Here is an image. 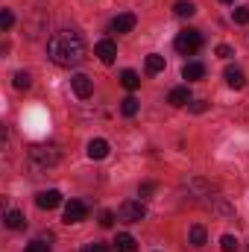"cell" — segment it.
<instances>
[{
    "label": "cell",
    "instance_id": "obj_16",
    "mask_svg": "<svg viewBox=\"0 0 249 252\" xmlns=\"http://www.w3.org/2000/svg\"><path fill=\"white\" fill-rule=\"evenodd\" d=\"M121 85L129 88V91H135V88L141 85V76H138L135 70H124V73H121Z\"/></svg>",
    "mask_w": 249,
    "mask_h": 252
},
{
    "label": "cell",
    "instance_id": "obj_10",
    "mask_svg": "<svg viewBox=\"0 0 249 252\" xmlns=\"http://www.w3.org/2000/svg\"><path fill=\"white\" fill-rule=\"evenodd\" d=\"M109 156V141H103V138H94L91 144H88V158H106Z\"/></svg>",
    "mask_w": 249,
    "mask_h": 252
},
{
    "label": "cell",
    "instance_id": "obj_15",
    "mask_svg": "<svg viewBox=\"0 0 249 252\" xmlns=\"http://www.w3.org/2000/svg\"><path fill=\"white\" fill-rule=\"evenodd\" d=\"M6 226L9 229H24L27 226V217L21 211H6Z\"/></svg>",
    "mask_w": 249,
    "mask_h": 252
},
{
    "label": "cell",
    "instance_id": "obj_4",
    "mask_svg": "<svg viewBox=\"0 0 249 252\" xmlns=\"http://www.w3.org/2000/svg\"><path fill=\"white\" fill-rule=\"evenodd\" d=\"M144 217H147V208L141 199H126L118 208V220H124V223H141Z\"/></svg>",
    "mask_w": 249,
    "mask_h": 252
},
{
    "label": "cell",
    "instance_id": "obj_26",
    "mask_svg": "<svg viewBox=\"0 0 249 252\" xmlns=\"http://www.w3.org/2000/svg\"><path fill=\"white\" fill-rule=\"evenodd\" d=\"M112 223H115V214H112V211H103V214H100V226H103V229H109Z\"/></svg>",
    "mask_w": 249,
    "mask_h": 252
},
{
    "label": "cell",
    "instance_id": "obj_21",
    "mask_svg": "<svg viewBox=\"0 0 249 252\" xmlns=\"http://www.w3.org/2000/svg\"><path fill=\"white\" fill-rule=\"evenodd\" d=\"M12 85H15L18 91H27V88L32 85V79H30V73H24V70H21V73H15V79H12Z\"/></svg>",
    "mask_w": 249,
    "mask_h": 252
},
{
    "label": "cell",
    "instance_id": "obj_2",
    "mask_svg": "<svg viewBox=\"0 0 249 252\" xmlns=\"http://www.w3.org/2000/svg\"><path fill=\"white\" fill-rule=\"evenodd\" d=\"M30 158H32L35 164H41V167H53V164L59 161V147H56V144H35V147L30 150Z\"/></svg>",
    "mask_w": 249,
    "mask_h": 252
},
{
    "label": "cell",
    "instance_id": "obj_13",
    "mask_svg": "<svg viewBox=\"0 0 249 252\" xmlns=\"http://www.w3.org/2000/svg\"><path fill=\"white\" fill-rule=\"evenodd\" d=\"M226 82H229L232 88H244V85H247V76H244L241 67H226Z\"/></svg>",
    "mask_w": 249,
    "mask_h": 252
},
{
    "label": "cell",
    "instance_id": "obj_11",
    "mask_svg": "<svg viewBox=\"0 0 249 252\" xmlns=\"http://www.w3.org/2000/svg\"><path fill=\"white\" fill-rule=\"evenodd\" d=\"M167 103H170V106H187V103H190V91H187V85L173 88L170 97H167Z\"/></svg>",
    "mask_w": 249,
    "mask_h": 252
},
{
    "label": "cell",
    "instance_id": "obj_1",
    "mask_svg": "<svg viewBox=\"0 0 249 252\" xmlns=\"http://www.w3.org/2000/svg\"><path fill=\"white\" fill-rule=\"evenodd\" d=\"M47 56H50V62L59 64V67H76L85 59V38L76 30H62V32L50 35Z\"/></svg>",
    "mask_w": 249,
    "mask_h": 252
},
{
    "label": "cell",
    "instance_id": "obj_20",
    "mask_svg": "<svg viewBox=\"0 0 249 252\" xmlns=\"http://www.w3.org/2000/svg\"><path fill=\"white\" fill-rule=\"evenodd\" d=\"M238 247H241V244H238L235 235H223V238H220V250L223 252H238Z\"/></svg>",
    "mask_w": 249,
    "mask_h": 252
},
{
    "label": "cell",
    "instance_id": "obj_22",
    "mask_svg": "<svg viewBox=\"0 0 249 252\" xmlns=\"http://www.w3.org/2000/svg\"><path fill=\"white\" fill-rule=\"evenodd\" d=\"M121 112H124L126 118H132V115L138 112V100H135V97H126L124 103H121Z\"/></svg>",
    "mask_w": 249,
    "mask_h": 252
},
{
    "label": "cell",
    "instance_id": "obj_5",
    "mask_svg": "<svg viewBox=\"0 0 249 252\" xmlns=\"http://www.w3.org/2000/svg\"><path fill=\"white\" fill-rule=\"evenodd\" d=\"M88 217V205L79 202V199H70L64 202V223H82Z\"/></svg>",
    "mask_w": 249,
    "mask_h": 252
},
{
    "label": "cell",
    "instance_id": "obj_27",
    "mask_svg": "<svg viewBox=\"0 0 249 252\" xmlns=\"http://www.w3.org/2000/svg\"><path fill=\"white\" fill-rule=\"evenodd\" d=\"M217 56H220V59H229V56H232V47H229V44H220V47H217Z\"/></svg>",
    "mask_w": 249,
    "mask_h": 252
},
{
    "label": "cell",
    "instance_id": "obj_8",
    "mask_svg": "<svg viewBox=\"0 0 249 252\" xmlns=\"http://www.w3.org/2000/svg\"><path fill=\"white\" fill-rule=\"evenodd\" d=\"M35 205L44 208V211H50V208L62 205V193H59V190H41V193L35 196Z\"/></svg>",
    "mask_w": 249,
    "mask_h": 252
},
{
    "label": "cell",
    "instance_id": "obj_29",
    "mask_svg": "<svg viewBox=\"0 0 249 252\" xmlns=\"http://www.w3.org/2000/svg\"><path fill=\"white\" fill-rule=\"evenodd\" d=\"M223 3H235V0H223Z\"/></svg>",
    "mask_w": 249,
    "mask_h": 252
},
{
    "label": "cell",
    "instance_id": "obj_14",
    "mask_svg": "<svg viewBox=\"0 0 249 252\" xmlns=\"http://www.w3.org/2000/svg\"><path fill=\"white\" fill-rule=\"evenodd\" d=\"M115 247H118V252H135L138 250V241L132 238V235H118V241H115Z\"/></svg>",
    "mask_w": 249,
    "mask_h": 252
},
{
    "label": "cell",
    "instance_id": "obj_6",
    "mask_svg": "<svg viewBox=\"0 0 249 252\" xmlns=\"http://www.w3.org/2000/svg\"><path fill=\"white\" fill-rule=\"evenodd\" d=\"M70 85H73V94H76L79 100H88V97H91V91H94V82H91L85 73H76V76L70 79Z\"/></svg>",
    "mask_w": 249,
    "mask_h": 252
},
{
    "label": "cell",
    "instance_id": "obj_23",
    "mask_svg": "<svg viewBox=\"0 0 249 252\" xmlns=\"http://www.w3.org/2000/svg\"><path fill=\"white\" fill-rule=\"evenodd\" d=\"M232 18H235V24H249V9L247 6H238V9L232 12Z\"/></svg>",
    "mask_w": 249,
    "mask_h": 252
},
{
    "label": "cell",
    "instance_id": "obj_19",
    "mask_svg": "<svg viewBox=\"0 0 249 252\" xmlns=\"http://www.w3.org/2000/svg\"><path fill=\"white\" fill-rule=\"evenodd\" d=\"M190 247H205V229L202 226H190Z\"/></svg>",
    "mask_w": 249,
    "mask_h": 252
},
{
    "label": "cell",
    "instance_id": "obj_3",
    "mask_svg": "<svg viewBox=\"0 0 249 252\" xmlns=\"http://www.w3.org/2000/svg\"><path fill=\"white\" fill-rule=\"evenodd\" d=\"M173 44H176V50H179L182 56H193V53L202 47V35H199L196 30H182Z\"/></svg>",
    "mask_w": 249,
    "mask_h": 252
},
{
    "label": "cell",
    "instance_id": "obj_9",
    "mask_svg": "<svg viewBox=\"0 0 249 252\" xmlns=\"http://www.w3.org/2000/svg\"><path fill=\"white\" fill-rule=\"evenodd\" d=\"M132 30H135V15H132V12H124V15H118V18L112 21V32H118V35L132 32Z\"/></svg>",
    "mask_w": 249,
    "mask_h": 252
},
{
    "label": "cell",
    "instance_id": "obj_17",
    "mask_svg": "<svg viewBox=\"0 0 249 252\" xmlns=\"http://www.w3.org/2000/svg\"><path fill=\"white\" fill-rule=\"evenodd\" d=\"M161 70H164V56H158V53L147 56V73H161Z\"/></svg>",
    "mask_w": 249,
    "mask_h": 252
},
{
    "label": "cell",
    "instance_id": "obj_7",
    "mask_svg": "<svg viewBox=\"0 0 249 252\" xmlns=\"http://www.w3.org/2000/svg\"><path fill=\"white\" fill-rule=\"evenodd\" d=\"M94 53L100 56V62L103 64H112L115 59H118V47H115V41H109V38H103V41L94 47Z\"/></svg>",
    "mask_w": 249,
    "mask_h": 252
},
{
    "label": "cell",
    "instance_id": "obj_12",
    "mask_svg": "<svg viewBox=\"0 0 249 252\" xmlns=\"http://www.w3.org/2000/svg\"><path fill=\"white\" fill-rule=\"evenodd\" d=\"M182 76H185L187 82H193V79H202V76H205V64H199V62H187L185 67H182Z\"/></svg>",
    "mask_w": 249,
    "mask_h": 252
},
{
    "label": "cell",
    "instance_id": "obj_28",
    "mask_svg": "<svg viewBox=\"0 0 249 252\" xmlns=\"http://www.w3.org/2000/svg\"><path fill=\"white\" fill-rule=\"evenodd\" d=\"M82 252H112V250H109L106 244H94V247H85Z\"/></svg>",
    "mask_w": 249,
    "mask_h": 252
},
{
    "label": "cell",
    "instance_id": "obj_25",
    "mask_svg": "<svg viewBox=\"0 0 249 252\" xmlns=\"http://www.w3.org/2000/svg\"><path fill=\"white\" fill-rule=\"evenodd\" d=\"M12 21H15V15H12L9 9H3V15H0V30H9V27H12Z\"/></svg>",
    "mask_w": 249,
    "mask_h": 252
},
{
    "label": "cell",
    "instance_id": "obj_24",
    "mask_svg": "<svg viewBox=\"0 0 249 252\" xmlns=\"http://www.w3.org/2000/svg\"><path fill=\"white\" fill-rule=\"evenodd\" d=\"M24 252H50V244H44V241H32V244H27V250Z\"/></svg>",
    "mask_w": 249,
    "mask_h": 252
},
{
    "label": "cell",
    "instance_id": "obj_18",
    "mask_svg": "<svg viewBox=\"0 0 249 252\" xmlns=\"http://www.w3.org/2000/svg\"><path fill=\"white\" fill-rule=\"evenodd\" d=\"M173 9H176V15H179V18H190V15H196V6H193L190 0H179Z\"/></svg>",
    "mask_w": 249,
    "mask_h": 252
}]
</instances>
